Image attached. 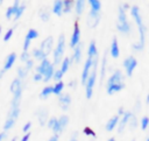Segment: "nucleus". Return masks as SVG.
<instances>
[{"instance_id":"32","label":"nucleus","mask_w":149,"mask_h":141,"mask_svg":"<svg viewBox=\"0 0 149 141\" xmlns=\"http://www.w3.org/2000/svg\"><path fill=\"white\" fill-rule=\"evenodd\" d=\"M24 10H26V3H24V2H21L20 6H19V8L16 9L14 16H13V20H14V21H17V20L22 16V14L24 13Z\"/></svg>"},{"instance_id":"6","label":"nucleus","mask_w":149,"mask_h":141,"mask_svg":"<svg viewBox=\"0 0 149 141\" xmlns=\"http://www.w3.org/2000/svg\"><path fill=\"white\" fill-rule=\"evenodd\" d=\"M122 65H123V69H125V72H126V76L127 77H132L133 76V72L135 70V68L137 66V61L134 56H128L123 59L122 62Z\"/></svg>"},{"instance_id":"2","label":"nucleus","mask_w":149,"mask_h":141,"mask_svg":"<svg viewBox=\"0 0 149 141\" xmlns=\"http://www.w3.org/2000/svg\"><path fill=\"white\" fill-rule=\"evenodd\" d=\"M106 92L109 96H113L116 92H120L121 90L125 89V77L123 73L121 72V70L116 69L112 72V75L108 77L107 82H106Z\"/></svg>"},{"instance_id":"21","label":"nucleus","mask_w":149,"mask_h":141,"mask_svg":"<svg viewBox=\"0 0 149 141\" xmlns=\"http://www.w3.org/2000/svg\"><path fill=\"white\" fill-rule=\"evenodd\" d=\"M54 71H55V65L51 63L47 69H45V71L43 72V78H42V80L43 82H45V83H48L49 80H51V78H52V73H54Z\"/></svg>"},{"instance_id":"50","label":"nucleus","mask_w":149,"mask_h":141,"mask_svg":"<svg viewBox=\"0 0 149 141\" xmlns=\"http://www.w3.org/2000/svg\"><path fill=\"white\" fill-rule=\"evenodd\" d=\"M48 141H59V134L54 133V135H51L50 139H49Z\"/></svg>"},{"instance_id":"18","label":"nucleus","mask_w":149,"mask_h":141,"mask_svg":"<svg viewBox=\"0 0 149 141\" xmlns=\"http://www.w3.org/2000/svg\"><path fill=\"white\" fill-rule=\"evenodd\" d=\"M15 61H16V52H10V54L6 57V61H5V64H3V68H2L3 72L8 71V70L14 65Z\"/></svg>"},{"instance_id":"38","label":"nucleus","mask_w":149,"mask_h":141,"mask_svg":"<svg viewBox=\"0 0 149 141\" xmlns=\"http://www.w3.org/2000/svg\"><path fill=\"white\" fill-rule=\"evenodd\" d=\"M15 122H16V120H14V119H12V118H6L5 124H3V131H7V132H8L9 129H12V128L14 127Z\"/></svg>"},{"instance_id":"51","label":"nucleus","mask_w":149,"mask_h":141,"mask_svg":"<svg viewBox=\"0 0 149 141\" xmlns=\"http://www.w3.org/2000/svg\"><path fill=\"white\" fill-rule=\"evenodd\" d=\"M8 136V133H7V131H2L1 133H0V141H3Z\"/></svg>"},{"instance_id":"34","label":"nucleus","mask_w":149,"mask_h":141,"mask_svg":"<svg viewBox=\"0 0 149 141\" xmlns=\"http://www.w3.org/2000/svg\"><path fill=\"white\" fill-rule=\"evenodd\" d=\"M90 7L92 10H95V12H100L101 10V2L100 0H87Z\"/></svg>"},{"instance_id":"55","label":"nucleus","mask_w":149,"mask_h":141,"mask_svg":"<svg viewBox=\"0 0 149 141\" xmlns=\"http://www.w3.org/2000/svg\"><path fill=\"white\" fill-rule=\"evenodd\" d=\"M3 73H5V72H3V70L1 69V70H0V79L2 78V76H3Z\"/></svg>"},{"instance_id":"40","label":"nucleus","mask_w":149,"mask_h":141,"mask_svg":"<svg viewBox=\"0 0 149 141\" xmlns=\"http://www.w3.org/2000/svg\"><path fill=\"white\" fill-rule=\"evenodd\" d=\"M50 129H51L54 133H56V134H62L63 131H64V129L61 127V125H59V122H58V119L55 121V124L52 125V127H51Z\"/></svg>"},{"instance_id":"47","label":"nucleus","mask_w":149,"mask_h":141,"mask_svg":"<svg viewBox=\"0 0 149 141\" xmlns=\"http://www.w3.org/2000/svg\"><path fill=\"white\" fill-rule=\"evenodd\" d=\"M42 78H43V76H42L41 73H38V72H35L34 76H33V80H34V82H41Z\"/></svg>"},{"instance_id":"28","label":"nucleus","mask_w":149,"mask_h":141,"mask_svg":"<svg viewBox=\"0 0 149 141\" xmlns=\"http://www.w3.org/2000/svg\"><path fill=\"white\" fill-rule=\"evenodd\" d=\"M70 64H71V61H70V57H63L62 58V61H61V63H59V65H61V71L63 72V73H66L68 72V70H69V68H70Z\"/></svg>"},{"instance_id":"56","label":"nucleus","mask_w":149,"mask_h":141,"mask_svg":"<svg viewBox=\"0 0 149 141\" xmlns=\"http://www.w3.org/2000/svg\"><path fill=\"white\" fill-rule=\"evenodd\" d=\"M107 141H116V140H115V139H114V138H109V139H108V140H107Z\"/></svg>"},{"instance_id":"31","label":"nucleus","mask_w":149,"mask_h":141,"mask_svg":"<svg viewBox=\"0 0 149 141\" xmlns=\"http://www.w3.org/2000/svg\"><path fill=\"white\" fill-rule=\"evenodd\" d=\"M64 86H65V84H64L62 80L56 82V84L52 85V94H56V96L61 94L62 91H63V89H64Z\"/></svg>"},{"instance_id":"4","label":"nucleus","mask_w":149,"mask_h":141,"mask_svg":"<svg viewBox=\"0 0 149 141\" xmlns=\"http://www.w3.org/2000/svg\"><path fill=\"white\" fill-rule=\"evenodd\" d=\"M98 62H99V55L94 56L92 58V68H91V71H90V75L84 84L85 86V96H86V99H91L92 96H93V91H94V85H95V82H97V73H98Z\"/></svg>"},{"instance_id":"22","label":"nucleus","mask_w":149,"mask_h":141,"mask_svg":"<svg viewBox=\"0 0 149 141\" xmlns=\"http://www.w3.org/2000/svg\"><path fill=\"white\" fill-rule=\"evenodd\" d=\"M85 2L86 0H76L74 1V5H73V8H74V12L77 14V16H80L85 9Z\"/></svg>"},{"instance_id":"44","label":"nucleus","mask_w":149,"mask_h":141,"mask_svg":"<svg viewBox=\"0 0 149 141\" xmlns=\"http://www.w3.org/2000/svg\"><path fill=\"white\" fill-rule=\"evenodd\" d=\"M29 58H31L29 50H28V51H22V52H21V55H20V61H21V62L24 63V62H27Z\"/></svg>"},{"instance_id":"20","label":"nucleus","mask_w":149,"mask_h":141,"mask_svg":"<svg viewBox=\"0 0 149 141\" xmlns=\"http://www.w3.org/2000/svg\"><path fill=\"white\" fill-rule=\"evenodd\" d=\"M51 12L57 16H62L63 15V0H54Z\"/></svg>"},{"instance_id":"35","label":"nucleus","mask_w":149,"mask_h":141,"mask_svg":"<svg viewBox=\"0 0 149 141\" xmlns=\"http://www.w3.org/2000/svg\"><path fill=\"white\" fill-rule=\"evenodd\" d=\"M16 73H17V78L19 79H21L22 82L26 79V77L28 76V71L24 69V66H19L17 69H16Z\"/></svg>"},{"instance_id":"48","label":"nucleus","mask_w":149,"mask_h":141,"mask_svg":"<svg viewBox=\"0 0 149 141\" xmlns=\"http://www.w3.org/2000/svg\"><path fill=\"white\" fill-rule=\"evenodd\" d=\"M30 136H31V133H30V131H29V132H27V133H24V134L22 135V138L20 139V141H29Z\"/></svg>"},{"instance_id":"46","label":"nucleus","mask_w":149,"mask_h":141,"mask_svg":"<svg viewBox=\"0 0 149 141\" xmlns=\"http://www.w3.org/2000/svg\"><path fill=\"white\" fill-rule=\"evenodd\" d=\"M30 128H31V122L28 121V122H26V124L23 125V127H22V132H23V133H27V132L30 131Z\"/></svg>"},{"instance_id":"7","label":"nucleus","mask_w":149,"mask_h":141,"mask_svg":"<svg viewBox=\"0 0 149 141\" xmlns=\"http://www.w3.org/2000/svg\"><path fill=\"white\" fill-rule=\"evenodd\" d=\"M80 42V28H79V23L78 21H76L73 23V30H72V35L70 38V48L73 49L78 43Z\"/></svg>"},{"instance_id":"59","label":"nucleus","mask_w":149,"mask_h":141,"mask_svg":"<svg viewBox=\"0 0 149 141\" xmlns=\"http://www.w3.org/2000/svg\"><path fill=\"white\" fill-rule=\"evenodd\" d=\"M132 141H135V139H133V140H132Z\"/></svg>"},{"instance_id":"25","label":"nucleus","mask_w":149,"mask_h":141,"mask_svg":"<svg viewBox=\"0 0 149 141\" xmlns=\"http://www.w3.org/2000/svg\"><path fill=\"white\" fill-rule=\"evenodd\" d=\"M50 64H51V62L49 61V58H48V57H45V58H44V59H42V61L40 62V64L37 65V68H36V72H38V73L43 75V72L45 71V69H47Z\"/></svg>"},{"instance_id":"16","label":"nucleus","mask_w":149,"mask_h":141,"mask_svg":"<svg viewBox=\"0 0 149 141\" xmlns=\"http://www.w3.org/2000/svg\"><path fill=\"white\" fill-rule=\"evenodd\" d=\"M36 117H37V120H38L40 126L44 127L45 124H47V121H48V118H49V112L45 108H40L37 111V113H36Z\"/></svg>"},{"instance_id":"53","label":"nucleus","mask_w":149,"mask_h":141,"mask_svg":"<svg viewBox=\"0 0 149 141\" xmlns=\"http://www.w3.org/2000/svg\"><path fill=\"white\" fill-rule=\"evenodd\" d=\"M123 112H125V108H123V107H119V108H118V113H116V114H118L119 117H121V115L123 114Z\"/></svg>"},{"instance_id":"43","label":"nucleus","mask_w":149,"mask_h":141,"mask_svg":"<svg viewBox=\"0 0 149 141\" xmlns=\"http://www.w3.org/2000/svg\"><path fill=\"white\" fill-rule=\"evenodd\" d=\"M13 34H14V28H9V29L5 33V35H3V42H8V41L12 38Z\"/></svg>"},{"instance_id":"33","label":"nucleus","mask_w":149,"mask_h":141,"mask_svg":"<svg viewBox=\"0 0 149 141\" xmlns=\"http://www.w3.org/2000/svg\"><path fill=\"white\" fill-rule=\"evenodd\" d=\"M127 126H129L130 129H135V128L139 126V121H137L136 114H134L133 112H132V114H130V117H129V120H128Z\"/></svg>"},{"instance_id":"12","label":"nucleus","mask_w":149,"mask_h":141,"mask_svg":"<svg viewBox=\"0 0 149 141\" xmlns=\"http://www.w3.org/2000/svg\"><path fill=\"white\" fill-rule=\"evenodd\" d=\"M91 68H92V57H88L86 58L85 63H84V68H83V71H81V76H80V83L84 85L88 75H90V71H91Z\"/></svg>"},{"instance_id":"36","label":"nucleus","mask_w":149,"mask_h":141,"mask_svg":"<svg viewBox=\"0 0 149 141\" xmlns=\"http://www.w3.org/2000/svg\"><path fill=\"white\" fill-rule=\"evenodd\" d=\"M38 31L36 30V29H34V28H30L28 31H27V34H26V38H28V40H30V41H33V40H35V38H37L38 37Z\"/></svg>"},{"instance_id":"23","label":"nucleus","mask_w":149,"mask_h":141,"mask_svg":"<svg viewBox=\"0 0 149 141\" xmlns=\"http://www.w3.org/2000/svg\"><path fill=\"white\" fill-rule=\"evenodd\" d=\"M30 56H33V59H36V61H38V62H41L42 59H44L45 57H48L40 48H35V49H33V51L30 52Z\"/></svg>"},{"instance_id":"24","label":"nucleus","mask_w":149,"mask_h":141,"mask_svg":"<svg viewBox=\"0 0 149 141\" xmlns=\"http://www.w3.org/2000/svg\"><path fill=\"white\" fill-rule=\"evenodd\" d=\"M50 14H51V12H50V9L48 7H43L38 12V16L43 22H48L50 20Z\"/></svg>"},{"instance_id":"13","label":"nucleus","mask_w":149,"mask_h":141,"mask_svg":"<svg viewBox=\"0 0 149 141\" xmlns=\"http://www.w3.org/2000/svg\"><path fill=\"white\" fill-rule=\"evenodd\" d=\"M81 55H83V43L79 42L74 48H73V54H72V57H71V63H80L81 61Z\"/></svg>"},{"instance_id":"14","label":"nucleus","mask_w":149,"mask_h":141,"mask_svg":"<svg viewBox=\"0 0 149 141\" xmlns=\"http://www.w3.org/2000/svg\"><path fill=\"white\" fill-rule=\"evenodd\" d=\"M109 55L112 56V58H119L120 56V48H119V42L118 38L114 36L112 42H111V47H109Z\"/></svg>"},{"instance_id":"49","label":"nucleus","mask_w":149,"mask_h":141,"mask_svg":"<svg viewBox=\"0 0 149 141\" xmlns=\"http://www.w3.org/2000/svg\"><path fill=\"white\" fill-rule=\"evenodd\" d=\"M78 136H79V134H78V132L76 131V132H73V133L71 134V136H70V139H69V141H79V139H78Z\"/></svg>"},{"instance_id":"58","label":"nucleus","mask_w":149,"mask_h":141,"mask_svg":"<svg viewBox=\"0 0 149 141\" xmlns=\"http://www.w3.org/2000/svg\"><path fill=\"white\" fill-rule=\"evenodd\" d=\"M146 141H149V139H147V140H146Z\"/></svg>"},{"instance_id":"17","label":"nucleus","mask_w":149,"mask_h":141,"mask_svg":"<svg viewBox=\"0 0 149 141\" xmlns=\"http://www.w3.org/2000/svg\"><path fill=\"white\" fill-rule=\"evenodd\" d=\"M20 3H21V0H14V3H13L10 7H8V8L6 9L5 16H6V19H7V20H12V19H13V16H14V14H15L16 9L19 8Z\"/></svg>"},{"instance_id":"45","label":"nucleus","mask_w":149,"mask_h":141,"mask_svg":"<svg viewBox=\"0 0 149 141\" xmlns=\"http://www.w3.org/2000/svg\"><path fill=\"white\" fill-rule=\"evenodd\" d=\"M24 63H26L24 69H26V70L29 72V71H30V70L34 68V59H33V58H29V59H28L27 62H24Z\"/></svg>"},{"instance_id":"41","label":"nucleus","mask_w":149,"mask_h":141,"mask_svg":"<svg viewBox=\"0 0 149 141\" xmlns=\"http://www.w3.org/2000/svg\"><path fill=\"white\" fill-rule=\"evenodd\" d=\"M140 126H141V129H142V131H147V128H148V126H149V118H148L147 115L142 117V119H141V121H140Z\"/></svg>"},{"instance_id":"15","label":"nucleus","mask_w":149,"mask_h":141,"mask_svg":"<svg viewBox=\"0 0 149 141\" xmlns=\"http://www.w3.org/2000/svg\"><path fill=\"white\" fill-rule=\"evenodd\" d=\"M107 51L104 52L102 59H101V65H100V86H102V83L106 77V70H107Z\"/></svg>"},{"instance_id":"39","label":"nucleus","mask_w":149,"mask_h":141,"mask_svg":"<svg viewBox=\"0 0 149 141\" xmlns=\"http://www.w3.org/2000/svg\"><path fill=\"white\" fill-rule=\"evenodd\" d=\"M63 76H64V73L61 71V69H55V71H54V73H52V78H51V79H54L55 82H59V80H62Z\"/></svg>"},{"instance_id":"29","label":"nucleus","mask_w":149,"mask_h":141,"mask_svg":"<svg viewBox=\"0 0 149 141\" xmlns=\"http://www.w3.org/2000/svg\"><path fill=\"white\" fill-rule=\"evenodd\" d=\"M73 0H63V14H68L73 9Z\"/></svg>"},{"instance_id":"9","label":"nucleus","mask_w":149,"mask_h":141,"mask_svg":"<svg viewBox=\"0 0 149 141\" xmlns=\"http://www.w3.org/2000/svg\"><path fill=\"white\" fill-rule=\"evenodd\" d=\"M130 114H132V112H130V111H125V112H123V114L120 117L119 122H118V125H116V127H115V128H116L118 134L123 133L125 128L127 127V124H128V120H129Z\"/></svg>"},{"instance_id":"10","label":"nucleus","mask_w":149,"mask_h":141,"mask_svg":"<svg viewBox=\"0 0 149 141\" xmlns=\"http://www.w3.org/2000/svg\"><path fill=\"white\" fill-rule=\"evenodd\" d=\"M40 49L48 56L52 52V49H54V37L52 36H48L45 37L42 42H41V45H40Z\"/></svg>"},{"instance_id":"1","label":"nucleus","mask_w":149,"mask_h":141,"mask_svg":"<svg viewBox=\"0 0 149 141\" xmlns=\"http://www.w3.org/2000/svg\"><path fill=\"white\" fill-rule=\"evenodd\" d=\"M130 9V15L134 19L136 26H137V30H139V41L136 43H133V50L134 51H142L144 49L146 45V35H147V27L143 22L142 15H141V10L139 8V6L134 5L132 7H129Z\"/></svg>"},{"instance_id":"52","label":"nucleus","mask_w":149,"mask_h":141,"mask_svg":"<svg viewBox=\"0 0 149 141\" xmlns=\"http://www.w3.org/2000/svg\"><path fill=\"white\" fill-rule=\"evenodd\" d=\"M76 85H77V80H76V79H74V80L72 79V80L69 83V86H70L71 89H76Z\"/></svg>"},{"instance_id":"37","label":"nucleus","mask_w":149,"mask_h":141,"mask_svg":"<svg viewBox=\"0 0 149 141\" xmlns=\"http://www.w3.org/2000/svg\"><path fill=\"white\" fill-rule=\"evenodd\" d=\"M58 119V122H59V125H61V127L63 128V129H65L66 128V126L69 125V120H70V118L66 115V114H62L59 118H57Z\"/></svg>"},{"instance_id":"26","label":"nucleus","mask_w":149,"mask_h":141,"mask_svg":"<svg viewBox=\"0 0 149 141\" xmlns=\"http://www.w3.org/2000/svg\"><path fill=\"white\" fill-rule=\"evenodd\" d=\"M98 55V49H97V43L94 40H92L88 44V49H87V56L88 57H94Z\"/></svg>"},{"instance_id":"8","label":"nucleus","mask_w":149,"mask_h":141,"mask_svg":"<svg viewBox=\"0 0 149 141\" xmlns=\"http://www.w3.org/2000/svg\"><path fill=\"white\" fill-rule=\"evenodd\" d=\"M100 19H101L100 12H95V10L90 9L88 15H87V26H88L90 28H95V27L99 24Z\"/></svg>"},{"instance_id":"54","label":"nucleus","mask_w":149,"mask_h":141,"mask_svg":"<svg viewBox=\"0 0 149 141\" xmlns=\"http://www.w3.org/2000/svg\"><path fill=\"white\" fill-rule=\"evenodd\" d=\"M9 141H17V136H13V138H12Z\"/></svg>"},{"instance_id":"19","label":"nucleus","mask_w":149,"mask_h":141,"mask_svg":"<svg viewBox=\"0 0 149 141\" xmlns=\"http://www.w3.org/2000/svg\"><path fill=\"white\" fill-rule=\"evenodd\" d=\"M119 119H120V117H119L118 114H115V115H113L111 119H108V121L105 124V129H106V132H112V131H114L115 127H116V125H118V122H119Z\"/></svg>"},{"instance_id":"5","label":"nucleus","mask_w":149,"mask_h":141,"mask_svg":"<svg viewBox=\"0 0 149 141\" xmlns=\"http://www.w3.org/2000/svg\"><path fill=\"white\" fill-rule=\"evenodd\" d=\"M64 51H65V35L64 34H61L58 36V40H57V44H56V48L52 49V55H54V62L52 64L54 65H58L64 56Z\"/></svg>"},{"instance_id":"27","label":"nucleus","mask_w":149,"mask_h":141,"mask_svg":"<svg viewBox=\"0 0 149 141\" xmlns=\"http://www.w3.org/2000/svg\"><path fill=\"white\" fill-rule=\"evenodd\" d=\"M51 94H52V85H47L42 89V91L40 93V98L42 100H44V99H48Z\"/></svg>"},{"instance_id":"30","label":"nucleus","mask_w":149,"mask_h":141,"mask_svg":"<svg viewBox=\"0 0 149 141\" xmlns=\"http://www.w3.org/2000/svg\"><path fill=\"white\" fill-rule=\"evenodd\" d=\"M21 86H23V84H22V80L21 79H19L17 77L16 78H14L13 79V82H12V84H10V86H9V91H10V93L13 94L19 87H21Z\"/></svg>"},{"instance_id":"42","label":"nucleus","mask_w":149,"mask_h":141,"mask_svg":"<svg viewBox=\"0 0 149 141\" xmlns=\"http://www.w3.org/2000/svg\"><path fill=\"white\" fill-rule=\"evenodd\" d=\"M83 133H84L85 135H87V136H91V138H95V136H97L95 132H94V131H93L91 127H88V126L84 127V129H83Z\"/></svg>"},{"instance_id":"3","label":"nucleus","mask_w":149,"mask_h":141,"mask_svg":"<svg viewBox=\"0 0 149 141\" xmlns=\"http://www.w3.org/2000/svg\"><path fill=\"white\" fill-rule=\"evenodd\" d=\"M128 3H121L118 7V21H116V30L122 35H129L132 31V26L127 19L126 10L129 9Z\"/></svg>"},{"instance_id":"11","label":"nucleus","mask_w":149,"mask_h":141,"mask_svg":"<svg viewBox=\"0 0 149 141\" xmlns=\"http://www.w3.org/2000/svg\"><path fill=\"white\" fill-rule=\"evenodd\" d=\"M58 104L61 110L68 111L71 105V96L69 93H61L58 94Z\"/></svg>"},{"instance_id":"57","label":"nucleus","mask_w":149,"mask_h":141,"mask_svg":"<svg viewBox=\"0 0 149 141\" xmlns=\"http://www.w3.org/2000/svg\"><path fill=\"white\" fill-rule=\"evenodd\" d=\"M1 33H2V27L0 26V35H1Z\"/></svg>"}]
</instances>
